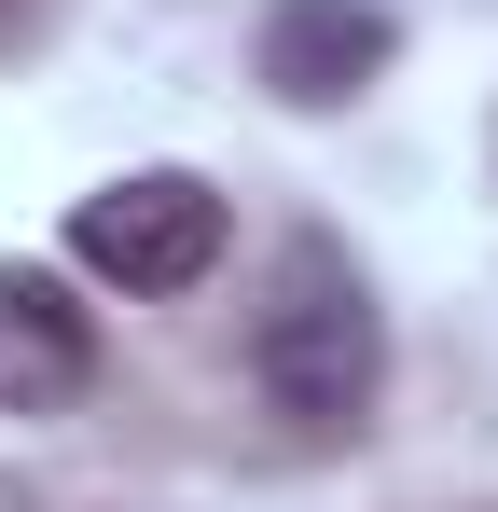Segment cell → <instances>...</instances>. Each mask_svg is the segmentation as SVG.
Listing matches in <instances>:
<instances>
[{"mask_svg":"<svg viewBox=\"0 0 498 512\" xmlns=\"http://www.w3.org/2000/svg\"><path fill=\"white\" fill-rule=\"evenodd\" d=\"M97 388V319L70 305V277L14 263L0 277V416H70Z\"/></svg>","mask_w":498,"mask_h":512,"instance_id":"3957f363","label":"cell"},{"mask_svg":"<svg viewBox=\"0 0 498 512\" xmlns=\"http://www.w3.org/2000/svg\"><path fill=\"white\" fill-rule=\"evenodd\" d=\"M249 374H263V402L291 429H360V402L388 388V319H374L360 263L332 250V236H291L277 250V291L249 319Z\"/></svg>","mask_w":498,"mask_h":512,"instance_id":"6da1fadb","label":"cell"},{"mask_svg":"<svg viewBox=\"0 0 498 512\" xmlns=\"http://www.w3.org/2000/svg\"><path fill=\"white\" fill-rule=\"evenodd\" d=\"M388 56H402V28L374 0H277L263 14V84L291 97V111H346Z\"/></svg>","mask_w":498,"mask_h":512,"instance_id":"277c9868","label":"cell"},{"mask_svg":"<svg viewBox=\"0 0 498 512\" xmlns=\"http://www.w3.org/2000/svg\"><path fill=\"white\" fill-rule=\"evenodd\" d=\"M70 263L97 291H125V305H166V291H194L222 263V194L194 167H125L111 194L70 208Z\"/></svg>","mask_w":498,"mask_h":512,"instance_id":"7a4b0ae2","label":"cell"}]
</instances>
